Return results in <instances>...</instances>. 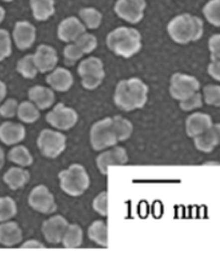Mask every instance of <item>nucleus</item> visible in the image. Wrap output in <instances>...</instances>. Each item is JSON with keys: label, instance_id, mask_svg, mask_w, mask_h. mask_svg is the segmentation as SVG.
<instances>
[{"label": "nucleus", "instance_id": "obj_24", "mask_svg": "<svg viewBox=\"0 0 220 255\" xmlns=\"http://www.w3.org/2000/svg\"><path fill=\"white\" fill-rule=\"evenodd\" d=\"M29 4L34 19L39 22L49 20L56 12L54 0H29Z\"/></svg>", "mask_w": 220, "mask_h": 255}, {"label": "nucleus", "instance_id": "obj_27", "mask_svg": "<svg viewBox=\"0 0 220 255\" xmlns=\"http://www.w3.org/2000/svg\"><path fill=\"white\" fill-rule=\"evenodd\" d=\"M8 159L20 167H27L33 164V155L24 145H14L8 153Z\"/></svg>", "mask_w": 220, "mask_h": 255}, {"label": "nucleus", "instance_id": "obj_44", "mask_svg": "<svg viewBox=\"0 0 220 255\" xmlns=\"http://www.w3.org/2000/svg\"><path fill=\"white\" fill-rule=\"evenodd\" d=\"M22 248H44V245L36 240H30L25 242V244L22 246Z\"/></svg>", "mask_w": 220, "mask_h": 255}, {"label": "nucleus", "instance_id": "obj_32", "mask_svg": "<svg viewBox=\"0 0 220 255\" xmlns=\"http://www.w3.org/2000/svg\"><path fill=\"white\" fill-rule=\"evenodd\" d=\"M74 44L79 48L84 56L93 53L98 47V39L94 34L85 32L74 41Z\"/></svg>", "mask_w": 220, "mask_h": 255}, {"label": "nucleus", "instance_id": "obj_10", "mask_svg": "<svg viewBox=\"0 0 220 255\" xmlns=\"http://www.w3.org/2000/svg\"><path fill=\"white\" fill-rule=\"evenodd\" d=\"M145 8V0H117L114 4V12L121 20L138 24L144 17Z\"/></svg>", "mask_w": 220, "mask_h": 255}, {"label": "nucleus", "instance_id": "obj_29", "mask_svg": "<svg viewBox=\"0 0 220 255\" xmlns=\"http://www.w3.org/2000/svg\"><path fill=\"white\" fill-rule=\"evenodd\" d=\"M112 121L118 142L127 140L128 138H130L133 131V126L129 120L120 117V115H116V117H112Z\"/></svg>", "mask_w": 220, "mask_h": 255}, {"label": "nucleus", "instance_id": "obj_17", "mask_svg": "<svg viewBox=\"0 0 220 255\" xmlns=\"http://www.w3.org/2000/svg\"><path fill=\"white\" fill-rule=\"evenodd\" d=\"M69 227V224L64 217L57 215L49 218L42 225V234L45 238L50 244H59L62 241L63 236L65 234L66 228Z\"/></svg>", "mask_w": 220, "mask_h": 255}, {"label": "nucleus", "instance_id": "obj_4", "mask_svg": "<svg viewBox=\"0 0 220 255\" xmlns=\"http://www.w3.org/2000/svg\"><path fill=\"white\" fill-rule=\"evenodd\" d=\"M59 179L61 189L72 197L81 196L90 185L86 168L81 164H73L65 171L60 172Z\"/></svg>", "mask_w": 220, "mask_h": 255}, {"label": "nucleus", "instance_id": "obj_45", "mask_svg": "<svg viewBox=\"0 0 220 255\" xmlns=\"http://www.w3.org/2000/svg\"><path fill=\"white\" fill-rule=\"evenodd\" d=\"M4 162H5V156L2 148L0 147V171H1L2 167L4 166Z\"/></svg>", "mask_w": 220, "mask_h": 255}, {"label": "nucleus", "instance_id": "obj_28", "mask_svg": "<svg viewBox=\"0 0 220 255\" xmlns=\"http://www.w3.org/2000/svg\"><path fill=\"white\" fill-rule=\"evenodd\" d=\"M16 71L26 80H34L38 74V70L35 65L33 54H26L21 58L16 63Z\"/></svg>", "mask_w": 220, "mask_h": 255}, {"label": "nucleus", "instance_id": "obj_8", "mask_svg": "<svg viewBox=\"0 0 220 255\" xmlns=\"http://www.w3.org/2000/svg\"><path fill=\"white\" fill-rule=\"evenodd\" d=\"M37 147L42 155L56 159L66 148V137L61 131L44 129L37 138Z\"/></svg>", "mask_w": 220, "mask_h": 255}, {"label": "nucleus", "instance_id": "obj_15", "mask_svg": "<svg viewBox=\"0 0 220 255\" xmlns=\"http://www.w3.org/2000/svg\"><path fill=\"white\" fill-rule=\"evenodd\" d=\"M85 32H86V27L76 16L66 17L60 22L58 26V37L66 44L74 42Z\"/></svg>", "mask_w": 220, "mask_h": 255}, {"label": "nucleus", "instance_id": "obj_6", "mask_svg": "<svg viewBox=\"0 0 220 255\" xmlns=\"http://www.w3.org/2000/svg\"><path fill=\"white\" fill-rule=\"evenodd\" d=\"M118 142L113 126L112 118H105L98 121L90 128V143L96 151L105 150Z\"/></svg>", "mask_w": 220, "mask_h": 255}, {"label": "nucleus", "instance_id": "obj_38", "mask_svg": "<svg viewBox=\"0 0 220 255\" xmlns=\"http://www.w3.org/2000/svg\"><path fill=\"white\" fill-rule=\"evenodd\" d=\"M203 103H204L203 97H202V94L199 92L197 94H194L193 96H191L190 98H188L187 100L180 101L179 106L182 111L191 112L203 107Z\"/></svg>", "mask_w": 220, "mask_h": 255}, {"label": "nucleus", "instance_id": "obj_40", "mask_svg": "<svg viewBox=\"0 0 220 255\" xmlns=\"http://www.w3.org/2000/svg\"><path fill=\"white\" fill-rule=\"evenodd\" d=\"M211 61H220V35L215 34L209 39Z\"/></svg>", "mask_w": 220, "mask_h": 255}, {"label": "nucleus", "instance_id": "obj_2", "mask_svg": "<svg viewBox=\"0 0 220 255\" xmlns=\"http://www.w3.org/2000/svg\"><path fill=\"white\" fill-rule=\"evenodd\" d=\"M167 33L176 44L187 45L202 38L204 34V23L197 15L182 13L170 20Z\"/></svg>", "mask_w": 220, "mask_h": 255}, {"label": "nucleus", "instance_id": "obj_1", "mask_svg": "<svg viewBox=\"0 0 220 255\" xmlns=\"http://www.w3.org/2000/svg\"><path fill=\"white\" fill-rule=\"evenodd\" d=\"M148 85L138 77H131L116 85L113 100L121 111L131 112L142 109L148 101Z\"/></svg>", "mask_w": 220, "mask_h": 255}, {"label": "nucleus", "instance_id": "obj_3", "mask_svg": "<svg viewBox=\"0 0 220 255\" xmlns=\"http://www.w3.org/2000/svg\"><path fill=\"white\" fill-rule=\"evenodd\" d=\"M107 46L116 56L129 59L141 50L142 36L136 28L119 26L108 34Z\"/></svg>", "mask_w": 220, "mask_h": 255}, {"label": "nucleus", "instance_id": "obj_7", "mask_svg": "<svg viewBox=\"0 0 220 255\" xmlns=\"http://www.w3.org/2000/svg\"><path fill=\"white\" fill-rule=\"evenodd\" d=\"M201 84L197 77L192 75L175 73L170 77L169 94L177 101H183L200 92Z\"/></svg>", "mask_w": 220, "mask_h": 255}, {"label": "nucleus", "instance_id": "obj_12", "mask_svg": "<svg viewBox=\"0 0 220 255\" xmlns=\"http://www.w3.org/2000/svg\"><path fill=\"white\" fill-rule=\"evenodd\" d=\"M34 62L39 73H50L57 68L58 52L50 45H39L33 54Z\"/></svg>", "mask_w": 220, "mask_h": 255}, {"label": "nucleus", "instance_id": "obj_35", "mask_svg": "<svg viewBox=\"0 0 220 255\" xmlns=\"http://www.w3.org/2000/svg\"><path fill=\"white\" fill-rule=\"evenodd\" d=\"M16 214V204L9 197L0 198V222H7Z\"/></svg>", "mask_w": 220, "mask_h": 255}, {"label": "nucleus", "instance_id": "obj_25", "mask_svg": "<svg viewBox=\"0 0 220 255\" xmlns=\"http://www.w3.org/2000/svg\"><path fill=\"white\" fill-rule=\"evenodd\" d=\"M16 117L21 122L25 124H33L37 122L40 118V112L34 103L28 101H23L19 103V108H17Z\"/></svg>", "mask_w": 220, "mask_h": 255}, {"label": "nucleus", "instance_id": "obj_16", "mask_svg": "<svg viewBox=\"0 0 220 255\" xmlns=\"http://www.w3.org/2000/svg\"><path fill=\"white\" fill-rule=\"evenodd\" d=\"M46 82L53 92L66 93L74 84V77L71 71L59 66L49 73L46 77Z\"/></svg>", "mask_w": 220, "mask_h": 255}, {"label": "nucleus", "instance_id": "obj_41", "mask_svg": "<svg viewBox=\"0 0 220 255\" xmlns=\"http://www.w3.org/2000/svg\"><path fill=\"white\" fill-rule=\"evenodd\" d=\"M94 209L102 216L108 215V193L101 192L94 200Z\"/></svg>", "mask_w": 220, "mask_h": 255}, {"label": "nucleus", "instance_id": "obj_46", "mask_svg": "<svg viewBox=\"0 0 220 255\" xmlns=\"http://www.w3.org/2000/svg\"><path fill=\"white\" fill-rule=\"evenodd\" d=\"M5 19V9L2 7V5H0V24H1Z\"/></svg>", "mask_w": 220, "mask_h": 255}, {"label": "nucleus", "instance_id": "obj_47", "mask_svg": "<svg viewBox=\"0 0 220 255\" xmlns=\"http://www.w3.org/2000/svg\"><path fill=\"white\" fill-rule=\"evenodd\" d=\"M1 1H3V2H11V1H13V0H1Z\"/></svg>", "mask_w": 220, "mask_h": 255}, {"label": "nucleus", "instance_id": "obj_20", "mask_svg": "<svg viewBox=\"0 0 220 255\" xmlns=\"http://www.w3.org/2000/svg\"><path fill=\"white\" fill-rule=\"evenodd\" d=\"M25 127L14 122H4L0 125V141L7 145H16L24 140Z\"/></svg>", "mask_w": 220, "mask_h": 255}, {"label": "nucleus", "instance_id": "obj_31", "mask_svg": "<svg viewBox=\"0 0 220 255\" xmlns=\"http://www.w3.org/2000/svg\"><path fill=\"white\" fill-rule=\"evenodd\" d=\"M65 248H78L83 242V230L78 225H69L62 238Z\"/></svg>", "mask_w": 220, "mask_h": 255}, {"label": "nucleus", "instance_id": "obj_9", "mask_svg": "<svg viewBox=\"0 0 220 255\" xmlns=\"http://www.w3.org/2000/svg\"><path fill=\"white\" fill-rule=\"evenodd\" d=\"M47 123L59 130H70L78 122V114L71 107L59 102L46 115Z\"/></svg>", "mask_w": 220, "mask_h": 255}, {"label": "nucleus", "instance_id": "obj_13", "mask_svg": "<svg viewBox=\"0 0 220 255\" xmlns=\"http://www.w3.org/2000/svg\"><path fill=\"white\" fill-rule=\"evenodd\" d=\"M12 38L17 49L27 50L35 44L36 27L28 21H17L12 32Z\"/></svg>", "mask_w": 220, "mask_h": 255}, {"label": "nucleus", "instance_id": "obj_43", "mask_svg": "<svg viewBox=\"0 0 220 255\" xmlns=\"http://www.w3.org/2000/svg\"><path fill=\"white\" fill-rule=\"evenodd\" d=\"M5 96H7V85L0 80V105L5 99Z\"/></svg>", "mask_w": 220, "mask_h": 255}, {"label": "nucleus", "instance_id": "obj_34", "mask_svg": "<svg viewBox=\"0 0 220 255\" xmlns=\"http://www.w3.org/2000/svg\"><path fill=\"white\" fill-rule=\"evenodd\" d=\"M203 101L209 106L220 107V86L217 84L206 85L203 88Z\"/></svg>", "mask_w": 220, "mask_h": 255}, {"label": "nucleus", "instance_id": "obj_33", "mask_svg": "<svg viewBox=\"0 0 220 255\" xmlns=\"http://www.w3.org/2000/svg\"><path fill=\"white\" fill-rule=\"evenodd\" d=\"M220 0H210L203 8V14L206 21L213 26H220Z\"/></svg>", "mask_w": 220, "mask_h": 255}, {"label": "nucleus", "instance_id": "obj_37", "mask_svg": "<svg viewBox=\"0 0 220 255\" xmlns=\"http://www.w3.org/2000/svg\"><path fill=\"white\" fill-rule=\"evenodd\" d=\"M63 56L66 64L73 65L75 64L77 61H79L84 54L79 50V48L74 44V42H71V44H67L63 50Z\"/></svg>", "mask_w": 220, "mask_h": 255}, {"label": "nucleus", "instance_id": "obj_18", "mask_svg": "<svg viewBox=\"0 0 220 255\" xmlns=\"http://www.w3.org/2000/svg\"><path fill=\"white\" fill-rule=\"evenodd\" d=\"M213 124L214 122L211 115L203 112H194L189 115L186 121L187 135L191 138L198 137L209 130Z\"/></svg>", "mask_w": 220, "mask_h": 255}, {"label": "nucleus", "instance_id": "obj_42", "mask_svg": "<svg viewBox=\"0 0 220 255\" xmlns=\"http://www.w3.org/2000/svg\"><path fill=\"white\" fill-rule=\"evenodd\" d=\"M207 73L216 82L220 81V61H211L207 66Z\"/></svg>", "mask_w": 220, "mask_h": 255}, {"label": "nucleus", "instance_id": "obj_14", "mask_svg": "<svg viewBox=\"0 0 220 255\" xmlns=\"http://www.w3.org/2000/svg\"><path fill=\"white\" fill-rule=\"evenodd\" d=\"M128 162V154L124 147H114L97 156V167L102 175H107L112 165H124Z\"/></svg>", "mask_w": 220, "mask_h": 255}, {"label": "nucleus", "instance_id": "obj_36", "mask_svg": "<svg viewBox=\"0 0 220 255\" xmlns=\"http://www.w3.org/2000/svg\"><path fill=\"white\" fill-rule=\"evenodd\" d=\"M12 53V39L10 33L4 28H0V62L8 59Z\"/></svg>", "mask_w": 220, "mask_h": 255}, {"label": "nucleus", "instance_id": "obj_30", "mask_svg": "<svg viewBox=\"0 0 220 255\" xmlns=\"http://www.w3.org/2000/svg\"><path fill=\"white\" fill-rule=\"evenodd\" d=\"M89 238L102 247L108 246V227L107 224L102 221H96L88 229Z\"/></svg>", "mask_w": 220, "mask_h": 255}, {"label": "nucleus", "instance_id": "obj_11", "mask_svg": "<svg viewBox=\"0 0 220 255\" xmlns=\"http://www.w3.org/2000/svg\"><path fill=\"white\" fill-rule=\"evenodd\" d=\"M28 203L34 210L44 214H51L57 210L52 193L44 185L34 188L28 197Z\"/></svg>", "mask_w": 220, "mask_h": 255}, {"label": "nucleus", "instance_id": "obj_22", "mask_svg": "<svg viewBox=\"0 0 220 255\" xmlns=\"http://www.w3.org/2000/svg\"><path fill=\"white\" fill-rule=\"evenodd\" d=\"M23 235L19 225L13 222L3 223L0 225V244L7 247L19 245L22 241Z\"/></svg>", "mask_w": 220, "mask_h": 255}, {"label": "nucleus", "instance_id": "obj_26", "mask_svg": "<svg viewBox=\"0 0 220 255\" xmlns=\"http://www.w3.org/2000/svg\"><path fill=\"white\" fill-rule=\"evenodd\" d=\"M78 15H79V20L82 21L86 29L99 28L103 19L101 12L99 10H97L96 8H91V7L81 9L79 10Z\"/></svg>", "mask_w": 220, "mask_h": 255}, {"label": "nucleus", "instance_id": "obj_21", "mask_svg": "<svg viewBox=\"0 0 220 255\" xmlns=\"http://www.w3.org/2000/svg\"><path fill=\"white\" fill-rule=\"evenodd\" d=\"M194 144L201 152L210 153L215 149L220 140V126L219 124H213L209 130H206L202 135L193 138Z\"/></svg>", "mask_w": 220, "mask_h": 255}, {"label": "nucleus", "instance_id": "obj_5", "mask_svg": "<svg viewBox=\"0 0 220 255\" xmlns=\"http://www.w3.org/2000/svg\"><path fill=\"white\" fill-rule=\"evenodd\" d=\"M77 73L82 78L83 87L87 90L97 89L106 77L105 65L102 60L97 57L82 60V62L78 64Z\"/></svg>", "mask_w": 220, "mask_h": 255}, {"label": "nucleus", "instance_id": "obj_39", "mask_svg": "<svg viewBox=\"0 0 220 255\" xmlns=\"http://www.w3.org/2000/svg\"><path fill=\"white\" fill-rule=\"evenodd\" d=\"M17 108H19V102H17L16 99H5L1 105H0V117L3 119H12L16 117Z\"/></svg>", "mask_w": 220, "mask_h": 255}, {"label": "nucleus", "instance_id": "obj_19", "mask_svg": "<svg viewBox=\"0 0 220 255\" xmlns=\"http://www.w3.org/2000/svg\"><path fill=\"white\" fill-rule=\"evenodd\" d=\"M27 96L29 101L34 103L39 111L50 109L56 102V94L53 90L39 85L30 88Z\"/></svg>", "mask_w": 220, "mask_h": 255}, {"label": "nucleus", "instance_id": "obj_23", "mask_svg": "<svg viewBox=\"0 0 220 255\" xmlns=\"http://www.w3.org/2000/svg\"><path fill=\"white\" fill-rule=\"evenodd\" d=\"M29 178V173L22 167H11L3 175V181L12 190L23 188L28 183Z\"/></svg>", "mask_w": 220, "mask_h": 255}]
</instances>
